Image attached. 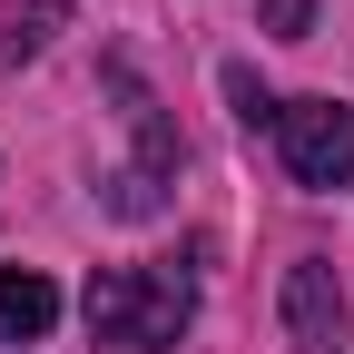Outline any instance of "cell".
Instances as JSON below:
<instances>
[{"label":"cell","mask_w":354,"mask_h":354,"mask_svg":"<svg viewBox=\"0 0 354 354\" xmlns=\"http://www.w3.org/2000/svg\"><path fill=\"white\" fill-rule=\"evenodd\" d=\"M227 99H236V128L256 138V128H276V99H266V79L246 69V59H227Z\"/></svg>","instance_id":"cell-6"},{"label":"cell","mask_w":354,"mask_h":354,"mask_svg":"<svg viewBox=\"0 0 354 354\" xmlns=\"http://www.w3.org/2000/svg\"><path fill=\"white\" fill-rule=\"evenodd\" d=\"M276 148H286V177H295V187H315V197L354 187V109H344V99H295V109H276Z\"/></svg>","instance_id":"cell-2"},{"label":"cell","mask_w":354,"mask_h":354,"mask_svg":"<svg viewBox=\"0 0 354 354\" xmlns=\"http://www.w3.org/2000/svg\"><path fill=\"white\" fill-rule=\"evenodd\" d=\"M59 325V286L39 266H0V344H39Z\"/></svg>","instance_id":"cell-4"},{"label":"cell","mask_w":354,"mask_h":354,"mask_svg":"<svg viewBox=\"0 0 354 354\" xmlns=\"http://www.w3.org/2000/svg\"><path fill=\"white\" fill-rule=\"evenodd\" d=\"M69 30V0H30V10L10 20V30H0V69H20V59H39V50H50V39Z\"/></svg>","instance_id":"cell-5"},{"label":"cell","mask_w":354,"mask_h":354,"mask_svg":"<svg viewBox=\"0 0 354 354\" xmlns=\"http://www.w3.org/2000/svg\"><path fill=\"white\" fill-rule=\"evenodd\" d=\"M79 315L99 344H128V354H167L197 315V276L187 266H109V276H88Z\"/></svg>","instance_id":"cell-1"},{"label":"cell","mask_w":354,"mask_h":354,"mask_svg":"<svg viewBox=\"0 0 354 354\" xmlns=\"http://www.w3.org/2000/svg\"><path fill=\"white\" fill-rule=\"evenodd\" d=\"M286 344L295 354H344V286H335L325 256L286 266Z\"/></svg>","instance_id":"cell-3"}]
</instances>
